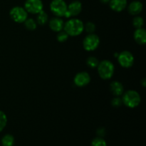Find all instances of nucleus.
Wrapping results in <instances>:
<instances>
[{
  "label": "nucleus",
  "instance_id": "nucleus-1",
  "mask_svg": "<svg viewBox=\"0 0 146 146\" xmlns=\"http://www.w3.org/2000/svg\"><path fill=\"white\" fill-rule=\"evenodd\" d=\"M64 30L71 36H79L84 30V22L78 19H71L64 24Z\"/></svg>",
  "mask_w": 146,
  "mask_h": 146
},
{
  "label": "nucleus",
  "instance_id": "nucleus-2",
  "mask_svg": "<svg viewBox=\"0 0 146 146\" xmlns=\"http://www.w3.org/2000/svg\"><path fill=\"white\" fill-rule=\"evenodd\" d=\"M98 73L99 76L104 80H108L112 78L115 71L113 64L109 60H103L99 62L98 66Z\"/></svg>",
  "mask_w": 146,
  "mask_h": 146
},
{
  "label": "nucleus",
  "instance_id": "nucleus-3",
  "mask_svg": "<svg viewBox=\"0 0 146 146\" xmlns=\"http://www.w3.org/2000/svg\"><path fill=\"white\" fill-rule=\"evenodd\" d=\"M141 98L140 94L134 90H129L124 93L122 102L125 106L130 108H135L141 104Z\"/></svg>",
  "mask_w": 146,
  "mask_h": 146
},
{
  "label": "nucleus",
  "instance_id": "nucleus-4",
  "mask_svg": "<svg viewBox=\"0 0 146 146\" xmlns=\"http://www.w3.org/2000/svg\"><path fill=\"white\" fill-rule=\"evenodd\" d=\"M67 7L64 0H52L50 4V9L51 12L58 17H64L67 11Z\"/></svg>",
  "mask_w": 146,
  "mask_h": 146
},
{
  "label": "nucleus",
  "instance_id": "nucleus-5",
  "mask_svg": "<svg viewBox=\"0 0 146 146\" xmlns=\"http://www.w3.org/2000/svg\"><path fill=\"white\" fill-rule=\"evenodd\" d=\"M100 44V38L95 34H88L83 41L84 48L87 51H94L96 49Z\"/></svg>",
  "mask_w": 146,
  "mask_h": 146
},
{
  "label": "nucleus",
  "instance_id": "nucleus-6",
  "mask_svg": "<svg viewBox=\"0 0 146 146\" xmlns=\"http://www.w3.org/2000/svg\"><path fill=\"white\" fill-rule=\"evenodd\" d=\"M9 15L11 19L17 23H24L28 18V12L24 7H14L10 10Z\"/></svg>",
  "mask_w": 146,
  "mask_h": 146
},
{
  "label": "nucleus",
  "instance_id": "nucleus-7",
  "mask_svg": "<svg viewBox=\"0 0 146 146\" xmlns=\"http://www.w3.org/2000/svg\"><path fill=\"white\" fill-rule=\"evenodd\" d=\"M24 9L28 13L37 14L44 9V4L41 0H27L24 3Z\"/></svg>",
  "mask_w": 146,
  "mask_h": 146
},
{
  "label": "nucleus",
  "instance_id": "nucleus-8",
  "mask_svg": "<svg viewBox=\"0 0 146 146\" xmlns=\"http://www.w3.org/2000/svg\"><path fill=\"white\" fill-rule=\"evenodd\" d=\"M118 61L120 65L125 68H131L134 64V56L130 51H123L118 54Z\"/></svg>",
  "mask_w": 146,
  "mask_h": 146
},
{
  "label": "nucleus",
  "instance_id": "nucleus-9",
  "mask_svg": "<svg viewBox=\"0 0 146 146\" xmlns=\"http://www.w3.org/2000/svg\"><path fill=\"white\" fill-rule=\"evenodd\" d=\"M91 81V76L86 71L78 73L74 78V82L76 86L84 87L88 85Z\"/></svg>",
  "mask_w": 146,
  "mask_h": 146
},
{
  "label": "nucleus",
  "instance_id": "nucleus-10",
  "mask_svg": "<svg viewBox=\"0 0 146 146\" xmlns=\"http://www.w3.org/2000/svg\"><path fill=\"white\" fill-rule=\"evenodd\" d=\"M108 4H109L110 8L113 11L121 12L127 7L128 1L127 0H110Z\"/></svg>",
  "mask_w": 146,
  "mask_h": 146
},
{
  "label": "nucleus",
  "instance_id": "nucleus-11",
  "mask_svg": "<svg viewBox=\"0 0 146 146\" xmlns=\"http://www.w3.org/2000/svg\"><path fill=\"white\" fill-rule=\"evenodd\" d=\"M64 22L61 17H53L49 21V27L52 31L58 32L64 29Z\"/></svg>",
  "mask_w": 146,
  "mask_h": 146
},
{
  "label": "nucleus",
  "instance_id": "nucleus-12",
  "mask_svg": "<svg viewBox=\"0 0 146 146\" xmlns=\"http://www.w3.org/2000/svg\"><path fill=\"white\" fill-rule=\"evenodd\" d=\"M67 11L70 13L71 17H76L82 11V4L79 1H72L67 7Z\"/></svg>",
  "mask_w": 146,
  "mask_h": 146
},
{
  "label": "nucleus",
  "instance_id": "nucleus-13",
  "mask_svg": "<svg viewBox=\"0 0 146 146\" xmlns=\"http://www.w3.org/2000/svg\"><path fill=\"white\" fill-rule=\"evenodd\" d=\"M143 5L140 1H133L132 2L130 3L128 7V12L131 15L134 16L138 15L143 11Z\"/></svg>",
  "mask_w": 146,
  "mask_h": 146
},
{
  "label": "nucleus",
  "instance_id": "nucleus-14",
  "mask_svg": "<svg viewBox=\"0 0 146 146\" xmlns=\"http://www.w3.org/2000/svg\"><path fill=\"white\" fill-rule=\"evenodd\" d=\"M133 38L135 41L141 45H144L146 42V31L145 29L139 28L136 29L134 31Z\"/></svg>",
  "mask_w": 146,
  "mask_h": 146
},
{
  "label": "nucleus",
  "instance_id": "nucleus-15",
  "mask_svg": "<svg viewBox=\"0 0 146 146\" xmlns=\"http://www.w3.org/2000/svg\"><path fill=\"white\" fill-rule=\"evenodd\" d=\"M110 90L115 96H120L123 94L124 87L121 82L114 81L110 84Z\"/></svg>",
  "mask_w": 146,
  "mask_h": 146
},
{
  "label": "nucleus",
  "instance_id": "nucleus-16",
  "mask_svg": "<svg viewBox=\"0 0 146 146\" xmlns=\"http://www.w3.org/2000/svg\"><path fill=\"white\" fill-rule=\"evenodd\" d=\"M48 14H47L46 12H45L44 10H42V11H40L38 14H37L36 21L39 25H45V24L48 22Z\"/></svg>",
  "mask_w": 146,
  "mask_h": 146
},
{
  "label": "nucleus",
  "instance_id": "nucleus-17",
  "mask_svg": "<svg viewBox=\"0 0 146 146\" xmlns=\"http://www.w3.org/2000/svg\"><path fill=\"white\" fill-rule=\"evenodd\" d=\"M2 146H13L14 144V138L11 134H6L1 138Z\"/></svg>",
  "mask_w": 146,
  "mask_h": 146
},
{
  "label": "nucleus",
  "instance_id": "nucleus-18",
  "mask_svg": "<svg viewBox=\"0 0 146 146\" xmlns=\"http://www.w3.org/2000/svg\"><path fill=\"white\" fill-rule=\"evenodd\" d=\"M24 23L26 28L29 30V31H34L36 29L37 23L33 19H27V20Z\"/></svg>",
  "mask_w": 146,
  "mask_h": 146
},
{
  "label": "nucleus",
  "instance_id": "nucleus-19",
  "mask_svg": "<svg viewBox=\"0 0 146 146\" xmlns=\"http://www.w3.org/2000/svg\"><path fill=\"white\" fill-rule=\"evenodd\" d=\"M7 123V116L5 113L2 111H0V132L4 130Z\"/></svg>",
  "mask_w": 146,
  "mask_h": 146
},
{
  "label": "nucleus",
  "instance_id": "nucleus-20",
  "mask_svg": "<svg viewBox=\"0 0 146 146\" xmlns=\"http://www.w3.org/2000/svg\"><path fill=\"white\" fill-rule=\"evenodd\" d=\"M144 24V20L141 17L137 16L135 17L133 19V25L135 29L142 28Z\"/></svg>",
  "mask_w": 146,
  "mask_h": 146
},
{
  "label": "nucleus",
  "instance_id": "nucleus-21",
  "mask_svg": "<svg viewBox=\"0 0 146 146\" xmlns=\"http://www.w3.org/2000/svg\"><path fill=\"white\" fill-rule=\"evenodd\" d=\"M98 64H99V61L98 60V58L94 56L89 57L86 61V64L88 65V66H89L91 68H97Z\"/></svg>",
  "mask_w": 146,
  "mask_h": 146
},
{
  "label": "nucleus",
  "instance_id": "nucleus-22",
  "mask_svg": "<svg viewBox=\"0 0 146 146\" xmlns=\"http://www.w3.org/2000/svg\"><path fill=\"white\" fill-rule=\"evenodd\" d=\"M91 146H107V143L102 137H97L93 139Z\"/></svg>",
  "mask_w": 146,
  "mask_h": 146
},
{
  "label": "nucleus",
  "instance_id": "nucleus-23",
  "mask_svg": "<svg viewBox=\"0 0 146 146\" xmlns=\"http://www.w3.org/2000/svg\"><path fill=\"white\" fill-rule=\"evenodd\" d=\"M68 36H69L68 35V34H67L64 30V31L61 30V31H58V32L56 38L57 40H58V42L62 43V42H65L66 41H67L68 38Z\"/></svg>",
  "mask_w": 146,
  "mask_h": 146
},
{
  "label": "nucleus",
  "instance_id": "nucleus-24",
  "mask_svg": "<svg viewBox=\"0 0 146 146\" xmlns=\"http://www.w3.org/2000/svg\"><path fill=\"white\" fill-rule=\"evenodd\" d=\"M84 29L88 34H93L96 31V25L93 22L88 21L86 24V25H84Z\"/></svg>",
  "mask_w": 146,
  "mask_h": 146
},
{
  "label": "nucleus",
  "instance_id": "nucleus-25",
  "mask_svg": "<svg viewBox=\"0 0 146 146\" xmlns=\"http://www.w3.org/2000/svg\"><path fill=\"white\" fill-rule=\"evenodd\" d=\"M122 99H121L118 96L115 97V98L111 101V104H112L113 106L115 107V108H118V107H120L122 105Z\"/></svg>",
  "mask_w": 146,
  "mask_h": 146
},
{
  "label": "nucleus",
  "instance_id": "nucleus-26",
  "mask_svg": "<svg viewBox=\"0 0 146 146\" xmlns=\"http://www.w3.org/2000/svg\"><path fill=\"white\" fill-rule=\"evenodd\" d=\"M97 134L98 135V137L104 136L106 134L105 129L103 128H99V129H98V131H97Z\"/></svg>",
  "mask_w": 146,
  "mask_h": 146
},
{
  "label": "nucleus",
  "instance_id": "nucleus-27",
  "mask_svg": "<svg viewBox=\"0 0 146 146\" xmlns=\"http://www.w3.org/2000/svg\"><path fill=\"white\" fill-rule=\"evenodd\" d=\"M141 84H142L143 86L145 87V86H146V80H145V78H143V79L142 81H141Z\"/></svg>",
  "mask_w": 146,
  "mask_h": 146
},
{
  "label": "nucleus",
  "instance_id": "nucleus-28",
  "mask_svg": "<svg viewBox=\"0 0 146 146\" xmlns=\"http://www.w3.org/2000/svg\"><path fill=\"white\" fill-rule=\"evenodd\" d=\"M100 1H101L102 4H108L110 0H100Z\"/></svg>",
  "mask_w": 146,
  "mask_h": 146
}]
</instances>
